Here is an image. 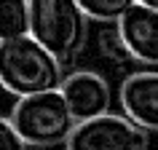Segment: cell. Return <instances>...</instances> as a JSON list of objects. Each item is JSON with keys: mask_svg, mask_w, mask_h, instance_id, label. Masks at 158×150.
<instances>
[{"mask_svg": "<svg viewBox=\"0 0 158 150\" xmlns=\"http://www.w3.org/2000/svg\"><path fill=\"white\" fill-rule=\"evenodd\" d=\"M67 75H62L59 62L48 48H43L32 35H22L0 46V81L14 97H32L43 91L62 89Z\"/></svg>", "mask_w": 158, "mask_h": 150, "instance_id": "obj_1", "label": "cell"}, {"mask_svg": "<svg viewBox=\"0 0 158 150\" xmlns=\"http://www.w3.org/2000/svg\"><path fill=\"white\" fill-rule=\"evenodd\" d=\"M30 35L59 62H70L86 46L89 16L78 0H30Z\"/></svg>", "mask_w": 158, "mask_h": 150, "instance_id": "obj_2", "label": "cell"}, {"mask_svg": "<svg viewBox=\"0 0 158 150\" xmlns=\"http://www.w3.org/2000/svg\"><path fill=\"white\" fill-rule=\"evenodd\" d=\"M8 121L24 137L27 145H38V148L67 145L73 129L78 126V121L70 113L64 94L59 89L16 99Z\"/></svg>", "mask_w": 158, "mask_h": 150, "instance_id": "obj_3", "label": "cell"}, {"mask_svg": "<svg viewBox=\"0 0 158 150\" xmlns=\"http://www.w3.org/2000/svg\"><path fill=\"white\" fill-rule=\"evenodd\" d=\"M148 129L126 115H99L78 123L67 140V150H145Z\"/></svg>", "mask_w": 158, "mask_h": 150, "instance_id": "obj_4", "label": "cell"}, {"mask_svg": "<svg viewBox=\"0 0 158 150\" xmlns=\"http://www.w3.org/2000/svg\"><path fill=\"white\" fill-rule=\"evenodd\" d=\"M59 91L64 94L67 105H70V113H73V118L78 123L110 113V102H113L110 83L94 70H75V73H70Z\"/></svg>", "mask_w": 158, "mask_h": 150, "instance_id": "obj_5", "label": "cell"}, {"mask_svg": "<svg viewBox=\"0 0 158 150\" xmlns=\"http://www.w3.org/2000/svg\"><path fill=\"white\" fill-rule=\"evenodd\" d=\"M121 107L123 115L137 126L158 131V73H131L121 83Z\"/></svg>", "mask_w": 158, "mask_h": 150, "instance_id": "obj_6", "label": "cell"}, {"mask_svg": "<svg viewBox=\"0 0 158 150\" xmlns=\"http://www.w3.org/2000/svg\"><path fill=\"white\" fill-rule=\"evenodd\" d=\"M115 27L131 59L145 65H158V11L137 3Z\"/></svg>", "mask_w": 158, "mask_h": 150, "instance_id": "obj_7", "label": "cell"}, {"mask_svg": "<svg viewBox=\"0 0 158 150\" xmlns=\"http://www.w3.org/2000/svg\"><path fill=\"white\" fill-rule=\"evenodd\" d=\"M30 35V0H0V38Z\"/></svg>", "mask_w": 158, "mask_h": 150, "instance_id": "obj_8", "label": "cell"}, {"mask_svg": "<svg viewBox=\"0 0 158 150\" xmlns=\"http://www.w3.org/2000/svg\"><path fill=\"white\" fill-rule=\"evenodd\" d=\"M86 16L94 22H121L137 6V0H78Z\"/></svg>", "mask_w": 158, "mask_h": 150, "instance_id": "obj_9", "label": "cell"}, {"mask_svg": "<svg viewBox=\"0 0 158 150\" xmlns=\"http://www.w3.org/2000/svg\"><path fill=\"white\" fill-rule=\"evenodd\" d=\"M99 48L105 56H110L113 62H123V59H131V54H129V48H126L123 38H121V32L115 30H107V32L99 35Z\"/></svg>", "mask_w": 158, "mask_h": 150, "instance_id": "obj_10", "label": "cell"}, {"mask_svg": "<svg viewBox=\"0 0 158 150\" xmlns=\"http://www.w3.org/2000/svg\"><path fill=\"white\" fill-rule=\"evenodd\" d=\"M0 150H27L24 137L14 129V123L8 118L0 121Z\"/></svg>", "mask_w": 158, "mask_h": 150, "instance_id": "obj_11", "label": "cell"}, {"mask_svg": "<svg viewBox=\"0 0 158 150\" xmlns=\"http://www.w3.org/2000/svg\"><path fill=\"white\" fill-rule=\"evenodd\" d=\"M137 3H142V6H148V8L158 11V0H137Z\"/></svg>", "mask_w": 158, "mask_h": 150, "instance_id": "obj_12", "label": "cell"}]
</instances>
